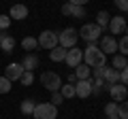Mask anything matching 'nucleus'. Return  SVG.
I'll return each instance as SVG.
<instances>
[{"label":"nucleus","instance_id":"72a5a7b5","mask_svg":"<svg viewBox=\"0 0 128 119\" xmlns=\"http://www.w3.org/2000/svg\"><path fill=\"white\" fill-rule=\"evenodd\" d=\"M115 6H118L122 13H128V0H115Z\"/></svg>","mask_w":128,"mask_h":119},{"label":"nucleus","instance_id":"0eeeda50","mask_svg":"<svg viewBox=\"0 0 128 119\" xmlns=\"http://www.w3.org/2000/svg\"><path fill=\"white\" fill-rule=\"evenodd\" d=\"M109 96L113 102H124L128 98V87L122 85V83H115V85H109Z\"/></svg>","mask_w":128,"mask_h":119},{"label":"nucleus","instance_id":"e433bc0d","mask_svg":"<svg viewBox=\"0 0 128 119\" xmlns=\"http://www.w3.org/2000/svg\"><path fill=\"white\" fill-rule=\"evenodd\" d=\"M68 2H70V4H75V6H86L90 0H68Z\"/></svg>","mask_w":128,"mask_h":119},{"label":"nucleus","instance_id":"7ed1b4c3","mask_svg":"<svg viewBox=\"0 0 128 119\" xmlns=\"http://www.w3.org/2000/svg\"><path fill=\"white\" fill-rule=\"evenodd\" d=\"M77 41H79V32L75 30V28H66V30L58 32V45L64 47V49L77 47Z\"/></svg>","mask_w":128,"mask_h":119},{"label":"nucleus","instance_id":"58836bf2","mask_svg":"<svg viewBox=\"0 0 128 119\" xmlns=\"http://www.w3.org/2000/svg\"><path fill=\"white\" fill-rule=\"evenodd\" d=\"M107 119H120V117H118V115H111V117H107Z\"/></svg>","mask_w":128,"mask_h":119},{"label":"nucleus","instance_id":"aec40b11","mask_svg":"<svg viewBox=\"0 0 128 119\" xmlns=\"http://www.w3.org/2000/svg\"><path fill=\"white\" fill-rule=\"evenodd\" d=\"M126 64H128V58H126V55H122V53H115V55H113V62H111V66H113L115 70L126 68Z\"/></svg>","mask_w":128,"mask_h":119},{"label":"nucleus","instance_id":"c85d7f7f","mask_svg":"<svg viewBox=\"0 0 128 119\" xmlns=\"http://www.w3.org/2000/svg\"><path fill=\"white\" fill-rule=\"evenodd\" d=\"M70 17H77V19L86 17V6H75V4H73V11H70Z\"/></svg>","mask_w":128,"mask_h":119},{"label":"nucleus","instance_id":"39448f33","mask_svg":"<svg viewBox=\"0 0 128 119\" xmlns=\"http://www.w3.org/2000/svg\"><path fill=\"white\" fill-rule=\"evenodd\" d=\"M77 32H79V38H83V41L90 45V43H96L100 38L102 30L96 26V23H86V26H81V30H77Z\"/></svg>","mask_w":128,"mask_h":119},{"label":"nucleus","instance_id":"a878e982","mask_svg":"<svg viewBox=\"0 0 128 119\" xmlns=\"http://www.w3.org/2000/svg\"><path fill=\"white\" fill-rule=\"evenodd\" d=\"M118 117L120 119H128V102H118Z\"/></svg>","mask_w":128,"mask_h":119},{"label":"nucleus","instance_id":"6ab92c4d","mask_svg":"<svg viewBox=\"0 0 128 119\" xmlns=\"http://www.w3.org/2000/svg\"><path fill=\"white\" fill-rule=\"evenodd\" d=\"M109 19H111V15L107 11H98L96 13V26L100 28V30H105V28H109Z\"/></svg>","mask_w":128,"mask_h":119},{"label":"nucleus","instance_id":"f257e3e1","mask_svg":"<svg viewBox=\"0 0 128 119\" xmlns=\"http://www.w3.org/2000/svg\"><path fill=\"white\" fill-rule=\"evenodd\" d=\"M83 62H86L90 68H100V66H107V55L100 51V47L90 43V45L83 49Z\"/></svg>","mask_w":128,"mask_h":119},{"label":"nucleus","instance_id":"ea45409f","mask_svg":"<svg viewBox=\"0 0 128 119\" xmlns=\"http://www.w3.org/2000/svg\"><path fill=\"white\" fill-rule=\"evenodd\" d=\"M126 34H128V23H126Z\"/></svg>","mask_w":128,"mask_h":119},{"label":"nucleus","instance_id":"4c0bfd02","mask_svg":"<svg viewBox=\"0 0 128 119\" xmlns=\"http://www.w3.org/2000/svg\"><path fill=\"white\" fill-rule=\"evenodd\" d=\"M68 83H77V77H75V72L68 74Z\"/></svg>","mask_w":128,"mask_h":119},{"label":"nucleus","instance_id":"f704fd0d","mask_svg":"<svg viewBox=\"0 0 128 119\" xmlns=\"http://www.w3.org/2000/svg\"><path fill=\"white\" fill-rule=\"evenodd\" d=\"M60 11H62V15L70 17V11H73V4H70V2H64V4H62V9H60Z\"/></svg>","mask_w":128,"mask_h":119},{"label":"nucleus","instance_id":"7c9ffc66","mask_svg":"<svg viewBox=\"0 0 128 119\" xmlns=\"http://www.w3.org/2000/svg\"><path fill=\"white\" fill-rule=\"evenodd\" d=\"M9 26H11V17H9V15H0V30H2V32H6V30H9Z\"/></svg>","mask_w":128,"mask_h":119},{"label":"nucleus","instance_id":"4be33fe9","mask_svg":"<svg viewBox=\"0 0 128 119\" xmlns=\"http://www.w3.org/2000/svg\"><path fill=\"white\" fill-rule=\"evenodd\" d=\"M22 47H24L26 51H30V53H32V51L38 47V41H36V38H32V36H26V38L22 41Z\"/></svg>","mask_w":128,"mask_h":119},{"label":"nucleus","instance_id":"5701e85b","mask_svg":"<svg viewBox=\"0 0 128 119\" xmlns=\"http://www.w3.org/2000/svg\"><path fill=\"white\" fill-rule=\"evenodd\" d=\"M60 94H62L64 100L75 98V85H73V83H68V85H62V87H60Z\"/></svg>","mask_w":128,"mask_h":119},{"label":"nucleus","instance_id":"2eb2a0df","mask_svg":"<svg viewBox=\"0 0 128 119\" xmlns=\"http://www.w3.org/2000/svg\"><path fill=\"white\" fill-rule=\"evenodd\" d=\"M19 64L24 66V70H30V72H34V68H38V64H41V60H38V55L34 53H28L26 58L19 62Z\"/></svg>","mask_w":128,"mask_h":119},{"label":"nucleus","instance_id":"c9c22d12","mask_svg":"<svg viewBox=\"0 0 128 119\" xmlns=\"http://www.w3.org/2000/svg\"><path fill=\"white\" fill-rule=\"evenodd\" d=\"M92 74H94V79H102V74H105V66H100V68H92Z\"/></svg>","mask_w":128,"mask_h":119},{"label":"nucleus","instance_id":"f03ea898","mask_svg":"<svg viewBox=\"0 0 128 119\" xmlns=\"http://www.w3.org/2000/svg\"><path fill=\"white\" fill-rule=\"evenodd\" d=\"M34 119H58V106H54L51 102H41L34 106L32 111Z\"/></svg>","mask_w":128,"mask_h":119},{"label":"nucleus","instance_id":"6e6552de","mask_svg":"<svg viewBox=\"0 0 128 119\" xmlns=\"http://www.w3.org/2000/svg\"><path fill=\"white\" fill-rule=\"evenodd\" d=\"M64 62H66L70 68H77V66L83 62V49H77V47L68 49V51H66V58H64Z\"/></svg>","mask_w":128,"mask_h":119},{"label":"nucleus","instance_id":"bb28decb","mask_svg":"<svg viewBox=\"0 0 128 119\" xmlns=\"http://www.w3.org/2000/svg\"><path fill=\"white\" fill-rule=\"evenodd\" d=\"M19 81H22V85H32V83H34V72H30V70H24V74H22V79H19Z\"/></svg>","mask_w":128,"mask_h":119},{"label":"nucleus","instance_id":"423d86ee","mask_svg":"<svg viewBox=\"0 0 128 119\" xmlns=\"http://www.w3.org/2000/svg\"><path fill=\"white\" fill-rule=\"evenodd\" d=\"M36 41H38V47L51 51L54 47H58V32H54V30H43Z\"/></svg>","mask_w":128,"mask_h":119},{"label":"nucleus","instance_id":"a211bd4d","mask_svg":"<svg viewBox=\"0 0 128 119\" xmlns=\"http://www.w3.org/2000/svg\"><path fill=\"white\" fill-rule=\"evenodd\" d=\"M90 72H92V68L88 64H79L77 68H75V77H77V81H83V79H90Z\"/></svg>","mask_w":128,"mask_h":119},{"label":"nucleus","instance_id":"2f4dec72","mask_svg":"<svg viewBox=\"0 0 128 119\" xmlns=\"http://www.w3.org/2000/svg\"><path fill=\"white\" fill-rule=\"evenodd\" d=\"M51 104H54V106H58V104H62V102H64V98H62V94H60V92H54V94H51Z\"/></svg>","mask_w":128,"mask_h":119},{"label":"nucleus","instance_id":"f8f14e48","mask_svg":"<svg viewBox=\"0 0 128 119\" xmlns=\"http://www.w3.org/2000/svg\"><path fill=\"white\" fill-rule=\"evenodd\" d=\"M100 51H102V53H115V51H118V38H115V36H111V34H109V36H102L100 38Z\"/></svg>","mask_w":128,"mask_h":119},{"label":"nucleus","instance_id":"20e7f679","mask_svg":"<svg viewBox=\"0 0 128 119\" xmlns=\"http://www.w3.org/2000/svg\"><path fill=\"white\" fill-rule=\"evenodd\" d=\"M41 85L54 94V92H60V87H62V79H60L58 72H51V70H47V72L41 74Z\"/></svg>","mask_w":128,"mask_h":119},{"label":"nucleus","instance_id":"9d476101","mask_svg":"<svg viewBox=\"0 0 128 119\" xmlns=\"http://www.w3.org/2000/svg\"><path fill=\"white\" fill-rule=\"evenodd\" d=\"M75 96L77 98H90L92 96V79H83V81L75 83Z\"/></svg>","mask_w":128,"mask_h":119},{"label":"nucleus","instance_id":"393cba45","mask_svg":"<svg viewBox=\"0 0 128 119\" xmlns=\"http://www.w3.org/2000/svg\"><path fill=\"white\" fill-rule=\"evenodd\" d=\"M34 106H36V102L28 98V100H24V102H22V113H24V115H32Z\"/></svg>","mask_w":128,"mask_h":119},{"label":"nucleus","instance_id":"1a4fd4ad","mask_svg":"<svg viewBox=\"0 0 128 119\" xmlns=\"http://www.w3.org/2000/svg\"><path fill=\"white\" fill-rule=\"evenodd\" d=\"M109 32H111V36L126 32V19H124V15H115V17L109 19Z\"/></svg>","mask_w":128,"mask_h":119},{"label":"nucleus","instance_id":"4468645a","mask_svg":"<svg viewBox=\"0 0 128 119\" xmlns=\"http://www.w3.org/2000/svg\"><path fill=\"white\" fill-rule=\"evenodd\" d=\"M15 49V38L9 36V34H4L2 30H0V51H4V53H13Z\"/></svg>","mask_w":128,"mask_h":119},{"label":"nucleus","instance_id":"412c9836","mask_svg":"<svg viewBox=\"0 0 128 119\" xmlns=\"http://www.w3.org/2000/svg\"><path fill=\"white\" fill-rule=\"evenodd\" d=\"M102 89H109L105 79H92V94H100Z\"/></svg>","mask_w":128,"mask_h":119},{"label":"nucleus","instance_id":"c756f323","mask_svg":"<svg viewBox=\"0 0 128 119\" xmlns=\"http://www.w3.org/2000/svg\"><path fill=\"white\" fill-rule=\"evenodd\" d=\"M105 115L111 117V115H118V102H107L105 106Z\"/></svg>","mask_w":128,"mask_h":119},{"label":"nucleus","instance_id":"cd10ccee","mask_svg":"<svg viewBox=\"0 0 128 119\" xmlns=\"http://www.w3.org/2000/svg\"><path fill=\"white\" fill-rule=\"evenodd\" d=\"M9 92H11V81L4 74H0V94H9Z\"/></svg>","mask_w":128,"mask_h":119},{"label":"nucleus","instance_id":"ddd939ff","mask_svg":"<svg viewBox=\"0 0 128 119\" xmlns=\"http://www.w3.org/2000/svg\"><path fill=\"white\" fill-rule=\"evenodd\" d=\"M9 17H11V19H19V21H24V19L28 17V6L22 4V2L13 4V6H11V11H9Z\"/></svg>","mask_w":128,"mask_h":119},{"label":"nucleus","instance_id":"9b49d317","mask_svg":"<svg viewBox=\"0 0 128 119\" xmlns=\"http://www.w3.org/2000/svg\"><path fill=\"white\" fill-rule=\"evenodd\" d=\"M22 74H24V66L19 64V62H13V64H9V66L4 68V77L9 79L11 83H13V81H19Z\"/></svg>","mask_w":128,"mask_h":119},{"label":"nucleus","instance_id":"b1692460","mask_svg":"<svg viewBox=\"0 0 128 119\" xmlns=\"http://www.w3.org/2000/svg\"><path fill=\"white\" fill-rule=\"evenodd\" d=\"M118 51H120L122 55H126V58H128V34H124V36L118 41Z\"/></svg>","mask_w":128,"mask_h":119},{"label":"nucleus","instance_id":"473e14b6","mask_svg":"<svg viewBox=\"0 0 128 119\" xmlns=\"http://www.w3.org/2000/svg\"><path fill=\"white\" fill-rule=\"evenodd\" d=\"M120 83L128 87V64H126V68H122V70H120Z\"/></svg>","mask_w":128,"mask_h":119},{"label":"nucleus","instance_id":"dca6fc26","mask_svg":"<svg viewBox=\"0 0 128 119\" xmlns=\"http://www.w3.org/2000/svg\"><path fill=\"white\" fill-rule=\"evenodd\" d=\"M102 79H105L107 85H115V83H120V70H115L113 66H105V74H102Z\"/></svg>","mask_w":128,"mask_h":119},{"label":"nucleus","instance_id":"f3484780","mask_svg":"<svg viewBox=\"0 0 128 119\" xmlns=\"http://www.w3.org/2000/svg\"><path fill=\"white\" fill-rule=\"evenodd\" d=\"M66 51L68 49H64V47H54V49L49 51V60L51 62H64V58H66Z\"/></svg>","mask_w":128,"mask_h":119}]
</instances>
